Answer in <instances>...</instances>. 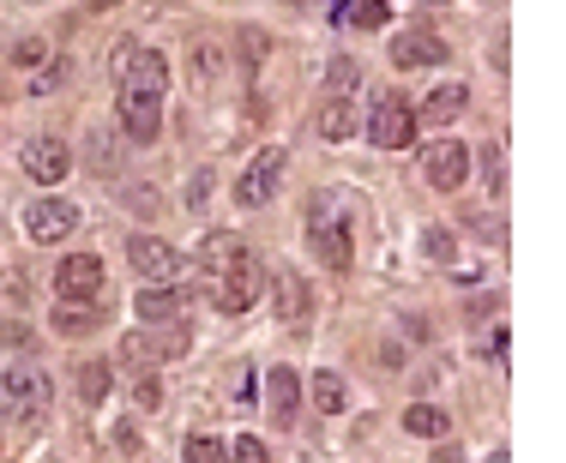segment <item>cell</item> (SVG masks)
<instances>
[{
	"label": "cell",
	"mask_w": 566,
	"mask_h": 463,
	"mask_svg": "<svg viewBox=\"0 0 566 463\" xmlns=\"http://www.w3.org/2000/svg\"><path fill=\"white\" fill-rule=\"evenodd\" d=\"M163 91H170V60L157 48H127L121 55V126L133 145H157L163 133Z\"/></svg>",
	"instance_id": "1"
},
{
	"label": "cell",
	"mask_w": 566,
	"mask_h": 463,
	"mask_svg": "<svg viewBox=\"0 0 566 463\" xmlns=\"http://www.w3.org/2000/svg\"><path fill=\"white\" fill-rule=\"evenodd\" d=\"M314 253L331 265V272H350V260H356L350 211L338 205V192H319L314 199Z\"/></svg>",
	"instance_id": "2"
},
{
	"label": "cell",
	"mask_w": 566,
	"mask_h": 463,
	"mask_svg": "<svg viewBox=\"0 0 566 463\" xmlns=\"http://www.w3.org/2000/svg\"><path fill=\"white\" fill-rule=\"evenodd\" d=\"M48 409V379L36 367H0V416L19 428V421H36Z\"/></svg>",
	"instance_id": "3"
},
{
	"label": "cell",
	"mask_w": 566,
	"mask_h": 463,
	"mask_svg": "<svg viewBox=\"0 0 566 463\" xmlns=\"http://www.w3.org/2000/svg\"><path fill=\"white\" fill-rule=\"evenodd\" d=\"M205 289H211V307L217 313H248L253 301H265V265L260 260H241L236 272H224V277H205Z\"/></svg>",
	"instance_id": "4"
},
{
	"label": "cell",
	"mask_w": 566,
	"mask_h": 463,
	"mask_svg": "<svg viewBox=\"0 0 566 463\" xmlns=\"http://www.w3.org/2000/svg\"><path fill=\"white\" fill-rule=\"evenodd\" d=\"M368 139H374L380 151H410L422 139V114L410 109L404 97H380L374 114H368Z\"/></svg>",
	"instance_id": "5"
},
{
	"label": "cell",
	"mask_w": 566,
	"mask_h": 463,
	"mask_svg": "<svg viewBox=\"0 0 566 463\" xmlns=\"http://www.w3.org/2000/svg\"><path fill=\"white\" fill-rule=\"evenodd\" d=\"M102 283H109V272H102L97 253H67L55 265V301H102Z\"/></svg>",
	"instance_id": "6"
},
{
	"label": "cell",
	"mask_w": 566,
	"mask_h": 463,
	"mask_svg": "<svg viewBox=\"0 0 566 463\" xmlns=\"http://www.w3.org/2000/svg\"><path fill=\"white\" fill-rule=\"evenodd\" d=\"M127 260H133V272L145 283H182L187 277L182 253H175L170 241H157V235H127Z\"/></svg>",
	"instance_id": "7"
},
{
	"label": "cell",
	"mask_w": 566,
	"mask_h": 463,
	"mask_svg": "<svg viewBox=\"0 0 566 463\" xmlns=\"http://www.w3.org/2000/svg\"><path fill=\"white\" fill-rule=\"evenodd\" d=\"M73 229H79V205L73 199H36L31 211H24V235L36 241V247H55V241H67Z\"/></svg>",
	"instance_id": "8"
},
{
	"label": "cell",
	"mask_w": 566,
	"mask_h": 463,
	"mask_svg": "<svg viewBox=\"0 0 566 463\" xmlns=\"http://www.w3.org/2000/svg\"><path fill=\"white\" fill-rule=\"evenodd\" d=\"M422 175H428L434 192H458V187H465V175H470L465 139H434V145L422 151Z\"/></svg>",
	"instance_id": "9"
},
{
	"label": "cell",
	"mask_w": 566,
	"mask_h": 463,
	"mask_svg": "<svg viewBox=\"0 0 566 463\" xmlns=\"http://www.w3.org/2000/svg\"><path fill=\"white\" fill-rule=\"evenodd\" d=\"M283 169H290V157H283V145H265L260 157L241 169V187H236V199L241 205H272L277 199V187H283Z\"/></svg>",
	"instance_id": "10"
},
{
	"label": "cell",
	"mask_w": 566,
	"mask_h": 463,
	"mask_svg": "<svg viewBox=\"0 0 566 463\" xmlns=\"http://www.w3.org/2000/svg\"><path fill=\"white\" fill-rule=\"evenodd\" d=\"M193 283H151V289H139L133 295V307H139V319L145 326H187V301H193Z\"/></svg>",
	"instance_id": "11"
},
{
	"label": "cell",
	"mask_w": 566,
	"mask_h": 463,
	"mask_svg": "<svg viewBox=\"0 0 566 463\" xmlns=\"http://www.w3.org/2000/svg\"><path fill=\"white\" fill-rule=\"evenodd\" d=\"M121 355H127V362H139V367L170 362V355H187V326H163V338H157V331H127Z\"/></svg>",
	"instance_id": "12"
},
{
	"label": "cell",
	"mask_w": 566,
	"mask_h": 463,
	"mask_svg": "<svg viewBox=\"0 0 566 463\" xmlns=\"http://www.w3.org/2000/svg\"><path fill=\"white\" fill-rule=\"evenodd\" d=\"M19 163H24V175H31L36 187H61V181H67V169H73V151L61 145V139H31Z\"/></svg>",
	"instance_id": "13"
},
{
	"label": "cell",
	"mask_w": 566,
	"mask_h": 463,
	"mask_svg": "<svg viewBox=\"0 0 566 463\" xmlns=\"http://www.w3.org/2000/svg\"><path fill=\"white\" fill-rule=\"evenodd\" d=\"M241 260H248V241H241L236 229H211V235L199 241V272H205V277H224V272H236Z\"/></svg>",
	"instance_id": "14"
},
{
	"label": "cell",
	"mask_w": 566,
	"mask_h": 463,
	"mask_svg": "<svg viewBox=\"0 0 566 463\" xmlns=\"http://www.w3.org/2000/svg\"><path fill=\"white\" fill-rule=\"evenodd\" d=\"M453 55V43H440L434 31H404L392 43V67H440Z\"/></svg>",
	"instance_id": "15"
},
{
	"label": "cell",
	"mask_w": 566,
	"mask_h": 463,
	"mask_svg": "<svg viewBox=\"0 0 566 463\" xmlns=\"http://www.w3.org/2000/svg\"><path fill=\"white\" fill-rule=\"evenodd\" d=\"M265 295H277V319H283V326H302L307 307H314V295H307V283L295 277V272H277V283Z\"/></svg>",
	"instance_id": "16"
},
{
	"label": "cell",
	"mask_w": 566,
	"mask_h": 463,
	"mask_svg": "<svg viewBox=\"0 0 566 463\" xmlns=\"http://www.w3.org/2000/svg\"><path fill=\"white\" fill-rule=\"evenodd\" d=\"M265 385H272V421H277V428H290L295 404H302V373H295V367H272V379H265Z\"/></svg>",
	"instance_id": "17"
},
{
	"label": "cell",
	"mask_w": 566,
	"mask_h": 463,
	"mask_svg": "<svg viewBox=\"0 0 566 463\" xmlns=\"http://www.w3.org/2000/svg\"><path fill=\"white\" fill-rule=\"evenodd\" d=\"M102 326V301H55V331L61 338H85Z\"/></svg>",
	"instance_id": "18"
},
{
	"label": "cell",
	"mask_w": 566,
	"mask_h": 463,
	"mask_svg": "<svg viewBox=\"0 0 566 463\" xmlns=\"http://www.w3.org/2000/svg\"><path fill=\"white\" fill-rule=\"evenodd\" d=\"M465 102H470L465 85H434L428 102H422V114H428L434 126H446V121H458V114H465Z\"/></svg>",
	"instance_id": "19"
},
{
	"label": "cell",
	"mask_w": 566,
	"mask_h": 463,
	"mask_svg": "<svg viewBox=\"0 0 566 463\" xmlns=\"http://www.w3.org/2000/svg\"><path fill=\"white\" fill-rule=\"evenodd\" d=\"M350 133H356V109H350V97H331L326 109H319V139H326V145H344Z\"/></svg>",
	"instance_id": "20"
},
{
	"label": "cell",
	"mask_w": 566,
	"mask_h": 463,
	"mask_svg": "<svg viewBox=\"0 0 566 463\" xmlns=\"http://www.w3.org/2000/svg\"><path fill=\"white\" fill-rule=\"evenodd\" d=\"M344 404H350V392H344V373L319 367V373H314V409H319V416H338Z\"/></svg>",
	"instance_id": "21"
},
{
	"label": "cell",
	"mask_w": 566,
	"mask_h": 463,
	"mask_svg": "<svg viewBox=\"0 0 566 463\" xmlns=\"http://www.w3.org/2000/svg\"><path fill=\"white\" fill-rule=\"evenodd\" d=\"M404 428L416 433V440H440L453 421H446V409H434V404H410V409H404Z\"/></svg>",
	"instance_id": "22"
},
{
	"label": "cell",
	"mask_w": 566,
	"mask_h": 463,
	"mask_svg": "<svg viewBox=\"0 0 566 463\" xmlns=\"http://www.w3.org/2000/svg\"><path fill=\"white\" fill-rule=\"evenodd\" d=\"M338 19H350L356 31H380V24L392 19V0H356V7L344 0V7H338Z\"/></svg>",
	"instance_id": "23"
},
{
	"label": "cell",
	"mask_w": 566,
	"mask_h": 463,
	"mask_svg": "<svg viewBox=\"0 0 566 463\" xmlns=\"http://www.w3.org/2000/svg\"><path fill=\"white\" fill-rule=\"evenodd\" d=\"M182 452H187V463H229V445L217 433H187Z\"/></svg>",
	"instance_id": "24"
},
{
	"label": "cell",
	"mask_w": 566,
	"mask_h": 463,
	"mask_svg": "<svg viewBox=\"0 0 566 463\" xmlns=\"http://www.w3.org/2000/svg\"><path fill=\"white\" fill-rule=\"evenodd\" d=\"M79 397L85 404H102V397H109V362H85L79 367Z\"/></svg>",
	"instance_id": "25"
},
{
	"label": "cell",
	"mask_w": 566,
	"mask_h": 463,
	"mask_svg": "<svg viewBox=\"0 0 566 463\" xmlns=\"http://www.w3.org/2000/svg\"><path fill=\"white\" fill-rule=\"evenodd\" d=\"M326 85H331V97H350L356 85H362V67H356V60H331V73H326Z\"/></svg>",
	"instance_id": "26"
},
{
	"label": "cell",
	"mask_w": 566,
	"mask_h": 463,
	"mask_svg": "<svg viewBox=\"0 0 566 463\" xmlns=\"http://www.w3.org/2000/svg\"><path fill=\"white\" fill-rule=\"evenodd\" d=\"M31 326H24V319H0V350H31Z\"/></svg>",
	"instance_id": "27"
},
{
	"label": "cell",
	"mask_w": 566,
	"mask_h": 463,
	"mask_svg": "<svg viewBox=\"0 0 566 463\" xmlns=\"http://www.w3.org/2000/svg\"><path fill=\"white\" fill-rule=\"evenodd\" d=\"M229 463H272V452H265V440H253V433H248V440L229 445Z\"/></svg>",
	"instance_id": "28"
},
{
	"label": "cell",
	"mask_w": 566,
	"mask_h": 463,
	"mask_svg": "<svg viewBox=\"0 0 566 463\" xmlns=\"http://www.w3.org/2000/svg\"><path fill=\"white\" fill-rule=\"evenodd\" d=\"M133 404H139V409H157V404H163V379H157V373L133 379Z\"/></svg>",
	"instance_id": "29"
},
{
	"label": "cell",
	"mask_w": 566,
	"mask_h": 463,
	"mask_svg": "<svg viewBox=\"0 0 566 463\" xmlns=\"http://www.w3.org/2000/svg\"><path fill=\"white\" fill-rule=\"evenodd\" d=\"M482 169H488V187H507V151H500V145H488Z\"/></svg>",
	"instance_id": "30"
},
{
	"label": "cell",
	"mask_w": 566,
	"mask_h": 463,
	"mask_svg": "<svg viewBox=\"0 0 566 463\" xmlns=\"http://www.w3.org/2000/svg\"><path fill=\"white\" fill-rule=\"evenodd\" d=\"M205 199H211V169H199L187 181V205H193V211H205Z\"/></svg>",
	"instance_id": "31"
},
{
	"label": "cell",
	"mask_w": 566,
	"mask_h": 463,
	"mask_svg": "<svg viewBox=\"0 0 566 463\" xmlns=\"http://www.w3.org/2000/svg\"><path fill=\"white\" fill-rule=\"evenodd\" d=\"M422 247H428V260H453V235H446V229H428Z\"/></svg>",
	"instance_id": "32"
},
{
	"label": "cell",
	"mask_w": 566,
	"mask_h": 463,
	"mask_svg": "<svg viewBox=\"0 0 566 463\" xmlns=\"http://www.w3.org/2000/svg\"><path fill=\"white\" fill-rule=\"evenodd\" d=\"M12 55H19V60H24V67H36V60H43V55H48V43H43V36H24V43H19V48H12Z\"/></svg>",
	"instance_id": "33"
},
{
	"label": "cell",
	"mask_w": 566,
	"mask_h": 463,
	"mask_svg": "<svg viewBox=\"0 0 566 463\" xmlns=\"http://www.w3.org/2000/svg\"><path fill=\"white\" fill-rule=\"evenodd\" d=\"M193 73H199V85H205V79H211V73H217V55H211V48H205V43L193 48Z\"/></svg>",
	"instance_id": "34"
},
{
	"label": "cell",
	"mask_w": 566,
	"mask_h": 463,
	"mask_svg": "<svg viewBox=\"0 0 566 463\" xmlns=\"http://www.w3.org/2000/svg\"><path fill=\"white\" fill-rule=\"evenodd\" d=\"M241 55L260 60V55H265V31H241Z\"/></svg>",
	"instance_id": "35"
},
{
	"label": "cell",
	"mask_w": 566,
	"mask_h": 463,
	"mask_svg": "<svg viewBox=\"0 0 566 463\" xmlns=\"http://www.w3.org/2000/svg\"><path fill=\"white\" fill-rule=\"evenodd\" d=\"M61 79H67V67H48V73H43V79H36V85H31V91H36V97H48V91H55V85H61Z\"/></svg>",
	"instance_id": "36"
},
{
	"label": "cell",
	"mask_w": 566,
	"mask_h": 463,
	"mask_svg": "<svg viewBox=\"0 0 566 463\" xmlns=\"http://www.w3.org/2000/svg\"><path fill=\"white\" fill-rule=\"evenodd\" d=\"M428 7H440V0H428Z\"/></svg>",
	"instance_id": "37"
}]
</instances>
